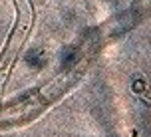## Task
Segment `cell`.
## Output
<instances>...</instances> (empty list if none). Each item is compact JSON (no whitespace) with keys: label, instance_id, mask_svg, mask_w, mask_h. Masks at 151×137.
I'll list each match as a JSON object with an SVG mask.
<instances>
[]
</instances>
